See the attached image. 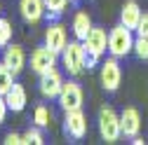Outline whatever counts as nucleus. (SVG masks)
I'll return each instance as SVG.
<instances>
[{"label": "nucleus", "instance_id": "3", "mask_svg": "<svg viewBox=\"0 0 148 145\" xmlns=\"http://www.w3.org/2000/svg\"><path fill=\"white\" fill-rule=\"evenodd\" d=\"M99 136L106 140V143H118L120 136H122V129H120V115L113 110V108H101L99 110Z\"/></svg>", "mask_w": 148, "mask_h": 145}, {"label": "nucleus", "instance_id": "23", "mask_svg": "<svg viewBox=\"0 0 148 145\" xmlns=\"http://www.w3.org/2000/svg\"><path fill=\"white\" fill-rule=\"evenodd\" d=\"M136 35H148V14L143 12L141 14V19H139V24H136Z\"/></svg>", "mask_w": 148, "mask_h": 145}, {"label": "nucleus", "instance_id": "27", "mask_svg": "<svg viewBox=\"0 0 148 145\" xmlns=\"http://www.w3.org/2000/svg\"><path fill=\"white\" fill-rule=\"evenodd\" d=\"M134 145H143V138L141 136H134Z\"/></svg>", "mask_w": 148, "mask_h": 145}, {"label": "nucleus", "instance_id": "19", "mask_svg": "<svg viewBox=\"0 0 148 145\" xmlns=\"http://www.w3.org/2000/svg\"><path fill=\"white\" fill-rule=\"evenodd\" d=\"M21 138H24V145H42V143H45V136H42V129H40V126H31Z\"/></svg>", "mask_w": 148, "mask_h": 145}, {"label": "nucleus", "instance_id": "18", "mask_svg": "<svg viewBox=\"0 0 148 145\" xmlns=\"http://www.w3.org/2000/svg\"><path fill=\"white\" fill-rule=\"evenodd\" d=\"M49 119H52V112H49L47 105H38V108L33 110V124H35V126L47 129V126H49Z\"/></svg>", "mask_w": 148, "mask_h": 145}, {"label": "nucleus", "instance_id": "9", "mask_svg": "<svg viewBox=\"0 0 148 145\" xmlns=\"http://www.w3.org/2000/svg\"><path fill=\"white\" fill-rule=\"evenodd\" d=\"M61 87H64V77H61V72L57 68H52V70H47V72L40 75L38 89H40V94L45 98H57L59 91H61Z\"/></svg>", "mask_w": 148, "mask_h": 145}, {"label": "nucleus", "instance_id": "20", "mask_svg": "<svg viewBox=\"0 0 148 145\" xmlns=\"http://www.w3.org/2000/svg\"><path fill=\"white\" fill-rule=\"evenodd\" d=\"M134 54L141 61H148V35H136L134 38Z\"/></svg>", "mask_w": 148, "mask_h": 145}, {"label": "nucleus", "instance_id": "25", "mask_svg": "<svg viewBox=\"0 0 148 145\" xmlns=\"http://www.w3.org/2000/svg\"><path fill=\"white\" fill-rule=\"evenodd\" d=\"M7 110H10V108H7V103H5V96H0V124L5 122V117H7Z\"/></svg>", "mask_w": 148, "mask_h": 145}, {"label": "nucleus", "instance_id": "16", "mask_svg": "<svg viewBox=\"0 0 148 145\" xmlns=\"http://www.w3.org/2000/svg\"><path fill=\"white\" fill-rule=\"evenodd\" d=\"M71 28H73V35H75L78 40H85L87 33L92 30V19H89V14H87V12H75Z\"/></svg>", "mask_w": 148, "mask_h": 145}, {"label": "nucleus", "instance_id": "6", "mask_svg": "<svg viewBox=\"0 0 148 145\" xmlns=\"http://www.w3.org/2000/svg\"><path fill=\"white\" fill-rule=\"evenodd\" d=\"M54 66H57V51H52L47 45L35 47V49L31 51V70H33L38 77L42 75V72L52 70Z\"/></svg>", "mask_w": 148, "mask_h": 145}, {"label": "nucleus", "instance_id": "26", "mask_svg": "<svg viewBox=\"0 0 148 145\" xmlns=\"http://www.w3.org/2000/svg\"><path fill=\"white\" fill-rule=\"evenodd\" d=\"M97 63H99L97 56H92V54H87V56H85V68H87V70H89V68H94Z\"/></svg>", "mask_w": 148, "mask_h": 145}, {"label": "nucleus", "instance_id": "22", "mask_svg": "<svg viewBox=\"0 0 148 145\" xmlns=\"http://www.w3.org/2000/svg\"><path fill=\"white\" fill-rule=\"evenodd\" d=\"M10 40H12V24L0 16V49L5 45H10Z\"/></svg>", "mask_w": 148, "mask_h": 145}, {"label": "nucleus", "instance_id": "21", "mask_svg": "<svg viewBox=\"0 0 148 145\" xmlns=\"http://www.w3.org/2000/svg\"><path fill=\"white\" fill-rule=\"evenodd\" d=\"M45 7H47V14L49 16H59V14L66 12L68 0H45Z\"/></svg>", "mask_w": 148, "mask_h": 145}, {"label": "nucleus", "instance_id": "11", "mask_svg": "<svg viewBox=\"0 0 148 145\" xmlns=\"http://www.w3.org/2000/svg\"><path fill=\"white\" fill-rule=\"evenodd\" d=\"M120 129H122V136L127 138H134L141 133V112L136 108H125L120 112Z\"/></svg>", "mask_w": 148, "mask_h": 145}, {"label": "nucleus", "instance_id": "2", "mask_svg": "<svg viewBox=\"0 0 148 145\" xmlns=\"http://www.w3.org/2000/svg\"><path fill=\"white\" fill-rule=\"evenodd\" d=\"M85 56H87V51H85L82 40L68 42L64 47V51H61V66H64V70L68 72L71 77H78L80 72L85 70Z\"/></svg>", "mask_w": 148, "mask_h": 145}, {"label": "nucleus", "instance_id": "7", "mask_svg": "<svg viewBox=\"0 0 148 145\" xmlns=\"http://www.w3.org/2000/svg\"><path fill=\"white\" fill-rule=\"evenodd\" d=\"M64 133L71 136V138H75V140H82L87 136V117L82 112V108L80 110H68L66 117H64Z\"/></svg>", "mask_w": 148, "mask_h": 145}, {"label": "nucleus", "instance_id": "1", "mask_svg": "<svg viewBox=\"0 0 148 145\" xmlns=\"http://www.w3.org/2000/svg\"><path fill=\"white\" fill-rule=\"evenodd\" d=\"M108 51H110V56H115V59H122L129 51H134L132 28H127L125 24H118V26L110 28L108 30Z\"/></svg>", "mask_w": 148, "mask_h": 145}, {"label": "nucleus", "instance_id": "28", "mask_svg": "<svg viewBox=\"0 0 148 145\" xmlns=\"http://www.w3.org/2000/svg\"><path fill=\"white\" fill-rule=\"evenodd\" d=\"M0 16H3V0H0Z\"/></svg>", "mask_w": 148, "mask_h": 145}, {"label": "nucleus", "instance_id": "17", "mask_svg": "<svg viewBox=\"0 0 148 145\" xmlns=\"http://www.w3.org/2000/svg\"><path fill=\"white\" fill-rule=\"evenodd\" d=\"M12 84H14V72L0 61V96H5L12 89Z\"/></svg>", "mask_w": 148, "mask_h": 145}, {"label": "nucleus", "instance_id": "5", "mask_svg": "<svg viewBox=\"0 0 148 145\" xmlns=\"http://www.w3.org/2000/svg\"><path fill=\"white\" fill-rule=\"evenodd\" d=\"M99 82L106 91H118V87L122 82V68L118 63L115 56H110L101 63V72H99Z\"/></svg>", "mask_w": 148, "mask_h": 145}, {"label": "nucleus", "instance_id": "10", "mask_svg": "<svg viewBox=\"0 0 148 145\" xmlns=\"http://www.w3.org/2000/svg\"><path fill=\"white\" fill-rule=\"evenodd\" d=\"M45 45H47L52 51L61 54L64 47L68 45V30H66V26L59 24V21H57V24H49L47 30H45Z\"/></svg>", "mask_w": 148, "mask_h": 145}, {"label": "nucleus", "instance_id": "13", "mask_svg": "<svg viewBox=\"0 0 148 145\" xmlns=\"http://www.w3.org/2000/svg\"><path fill=\"white\" fill-rule=\"evenodd\" d=\"M3 63L14 72V75H19L26 66V54L19 45H5V51H3Z\"/></svg>", "mask_w": 148, "mask_h": 145}, {"label": "nucleus", "instance_id": "12", "mask_svg": "<svg viewBox=\"0 0 148 145\" xmlns=\"http://www.w3.org/2000/svg\"><path fill=\"white\" fill-rule=\"evenodd\" d=\"M47 7H45V0H19V14L26 24H38L42 21Z\"/></svg>", "mask_w": 148, "mask_h": 145}, {"label": "nucleus", "instance_id": "8", "mask_svg": "<svg viewBox=\"0 0 148 145\" xmlns=\"http://www.w3.org/2000/svg\"><path fill=\"white\" fill-rule=\"evenodd\" d=\"M82 45H85V51L87 54L101 59L103 54H106V49H108V33H106V28L92 26V30L87 33V38L82 40Z\"/></svg>", "mask_w": 148, "mask_h": 145}, {"label": "nucleus", "instance_id": "4", "mask_svg": "<svg viewBox=\"0 0 148 145\" xmlns=\"http://www.w3.org/2000/svg\"><path fill=\"white\" fill-rule=\"evenodd\" d=\"M59 105L64 108V112L68 110H80L82 103H85V96H82V89L78 82H73V80H64V87H61V91H59Z\"/></svg>", "mask_w": 148, "mask_h": 145}, {"label": "nucleus", "instance_id": "14", "mask_svg": "<svg viewBox=\"0 0 148 145\" xmlns=\"http://www.w3.org/2000/svg\"><path fill=\"white\" fill-rule=\"evenodd\" d=\"M5 103H7V108L12 112H21L24 108H26V103H28V94H26V89L21 87V84H12V89L5 94Z\"/></svg>", "mask_w": 148, "mask_h": 145}, {"label": "nucleus", "instance_id": "15", "mask_svg": "<svg viewBox=\"0 0 148 145\" xmlns=\"http://www.w3.org/2000/svg\"><path fill=\"white\" fill-rule=\"evenodd\" d=\"M141 7H139V3L136 0H127V3L122 5V9H120V24H125L127 28H136V24H139V19H141Z\"/></svg>", "mask_w": 148, "mask_h": 145}, {"label": "nucleus", "instance_id": "24", "mask_svg": "<svg viewBox=\"0 0 148 145\" xmlns=\"http://www.w3.org/2000/svg\"><path fill=\"white\" fill-rule=\"evenodd\" d=\"M3 143H5V145H24V138H21L19 133H7Z\"/></svg>", "mask_w": 148, "mask_h": 145}]
</instances>
